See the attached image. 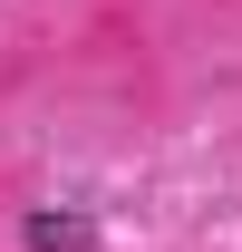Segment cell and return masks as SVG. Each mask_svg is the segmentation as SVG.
<instances>
[{
  "mask_svg": "<svg viewBox=\"0 0 242 252\" xmlns=\"http://www.w3.org/2000/svg\"><path fill=\"white\" fill-rule=\"evenodd\" d=\"M20 243L30 252H97L107 223H97L88 204H39V214H20Z\"/></svg>",
  "mask_w": 242,
  "mask_h": 252,
  "instance_id": "obj_1",
  "label": "cell"
}]
</instances>
